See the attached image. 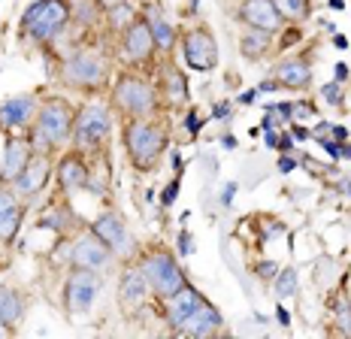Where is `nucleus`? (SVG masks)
Masks as SVG:
<instances>
[{
	"label": "nucleus",
	"instance_id": "nucleus-8",
	"mask_svg": "<svg viewBox=\"0 0 351 339\" xmlns=\"http://www.w3.org/2000/svg\"><path fill=\"white\" fill-rule=\"evenodd\" d=\"M106 61L91 51H76L67 64H64V82L73 88H97L106 82Z\"/></svg>",
	"mask_w": 351,
	"mask_h": 339
},
{
	"label": "nucleus",
	"instance_id": "nucleus-13",
	"mask_svg": "<svg viewBox=\"0 0 351 339\" xmlns=\"http://www.w3.org/2000/svg\"><path fill=\"white\" fill-rule=\"evenodd\" d=\"M91 231L112 248V255L130 252V233H128V227H124L119 212H100V215L91 221Z\"/></svg>",
	"mask_w": 351,
	"mask_h": 339
},
{
	"label": "nucleus",
	"instance_id": "nucleus-35",
	"mask_svg": "<svg viewBox=\"0 0 351 339\" xmlns=\"http://www.w3.org/2000/svg\"><path fill=\"white\" fill-rule=\"evenodd\" d=\"M179 252H182V255H191V252H194V246H191V237H188V231H182V233H179Z\"/></svg>",
	"mask_w": 351,
	"mask_h": 339
},
{
	"label": "nucleus",
	"instance_id": "nucleus-17",
	"mask_svg": "<svg viewBox=\"0 0 351 339\" xmlns=\"http://www.w3.org/2000/svg\"><path fill=\"white\" fill-rule=\"evenodd\" d=\"M152 294L149 282H145L143 270L140 267H128L121 272V285H119V297H121V306L124 309H136L145 303V297Z\"/></svg>",
	"mask_w": 351,
	"mask_h": 339
},
{
	"label": "nucleus",
	"instance_id": "nucleus-21",
	"mask_svg": "<svg viewBox=\"0 0 351 339\" xmlns=\"http://www.w3.org/2000/svg\"><path fill=\"white\" fill-rule=\"evenodd\" d=\"M200 294H197L191 285H185L179 294H173L170 300H167V321H170V327L173 330H179L182 327V321L188 318V315L197 309V303H200Z\"/></svg>",
	"mask_w": 351,
	"mask_h": 339
},
{
	"label": "nucleus",
	"instance_id": "nucleus-9",
	"mask_svg": "<svg viewBox=\"0 0 351 339\" xmlns=\"http://www.w3.org/2000/svg\"><path fill=\"white\" fill-rule=\"evenodd\" d=\"M182 51H185V61L191 70H212L218 64V43L206 27H191L182 40Z\"/></svg>",
	"mask_w": 351,
	"mask_h": 339
},
{
	"label": "nucleus",
	"instance_id": "nucleus-53",
	"mask_svg": "<svg viewBox=\"0 0 351 339\" xmlns=\"http://www.w3.org/2000/svg\"><path fill=\"white\" fill-rule=\"evenodd\" d=\"M321 25H324L327 34H336V25H333V21H321Z\"/></svg>",
	"mask_w": 351,
	"mask_h": 339
},
{
	"label": "nucleus",
	"instance_id": "nucleus-41",
	"mask_svg": "<svg viewBox=\"0 0 351 339\" xmlns=\"http://www.w3.org/2000/svg\"><path fill=\"white\" fill-rule=\"evenodd\" d=\"M233 191H237V185H233V182H228V188H224V194H221V203H224V206H230Z\"/></svg>",
	"mask_w": 351,
	"mask_h": 339
},
{
	"label": "nucleus",
	"instance_id": "nucleus-33",
	"mask_svg": "<svg viewBox=\"0 0 351 339\" xmlns=\"http://www.w3.org/2000/svg\"><path fill=\"white\" fill-rule=\"evenodd\" d=\"M336 321H339V330H342V334H351V309H348V306H342V309H339Z\"/></svg>",
	"mask_w": 351,
	"mask_h": 339
},
{
	"label": "nucleus",
	"instance_id": "nucleus-25",
	"mask_svg": "<svg viewBox=\"0 0 351 339\" xmlns=\"http://www.w3.org/2000/svg\"><path fill=\"white\" fill-rule=\"evenodd\" d=\"M164 97L170 103H185L188 100L185 73H179V70H167L164 73Z\"/></svg>",
	"mask_w": 351,
	"mask_h": 339
},
{
	"label": "nucleus",
	"instance_id": "nucleus-18",
	"mask_svg": "<svg viewBox=\"0 0 351 339\" xmlns=\"http://www.w3.org/2000/svg\"><path fill=\"white\" fill-rule=\"evenodd\" d=\"M34 145L31 139H10L3 152V164H0V182H12L16 176L25 170V164L31 161Z\"/></svg>",
	"mask_w": 351,
	"mask_h": 339
},
{
	"label": "nucleus",
	"instance_id": "nucleus-43",
	"mask_svg": "<svg viewBox=\"0 0 351 339\" xmlns=\"http://www.w3.org/2000/svg\"><path fill=\"white\" fill-rule=\"evenodd\" d=\"M346 79H348V67H346V64H336V82H346Z\"/></svg>",
	"mask_w": 351,
	"mask_h": 339
},
{
	"label": "nucleus",
	"instance_id": "nucleus-49",
	"mask_svg": "<svg viewBox=\"0 0 351 339\" xmlns=\"http://www.w3.org/2000/svg\"><path fill=\"white\" fill-rule=\"evenodd\" d=\"M124 3V0H97V6H106V10H112V6Z\"/></svg>",
	"mask_w": 351,
	"mask_h": 339
},
{
	"label": "nucleus",
	"instance_id": "nucleus-1",
	"mask_svg": "<svg viewBox=\"0 0 351 339\" xmlns=\"http://www.w3.org/2000/svg\"><path fill=\"white\" fill-rule=\"evenodd\" d=\"M124 149H128L130 164L140 173H152L167 149V130L158 121L130 119L124 124Z\"/></svg>",
	"mask_w": 351,
	"mask_h": 339
},
{
	"label": "nucleus",
	"instance_id": "nucleus-3",
	"mask_svg": "<svg viewBox=\"0 0 351 339\" xmlns=\"http://www.w3.org/2000/svg\"><path fill=\"white\" fill-rule=\"evenodd\" d=\"M140 270H143L145 282H149L152 294L160 297V300H170L173 294H179L188 285L185 270L179 267V261H176L167 248H155V252L143 255Z\"/></svg>",
	"mask_w": 351,
	"mask_h": 339
},
{
	"label": "nucleus",
	"instance_id": "nucleus-19",
	"mask_svg": "<svg viewBox=\"0 0 351 339\" xmlns=\"http://www.w3.org/2000/svg\"><path fill=\"white\" fill-rule=\"evenodd\" d=\"M276 79H279L282 88H291V91H303L312 82V67L306 58H288L276 67Z\"/></svg>",
	"mask_w": 351,
	"mask_h": 339
},
{
	"label": "nucleus",
	"instance_id": "nucleus-37",
	"mask_svg": "<svg viewBox=\"0 0 351 339\" xmlns=\"http://www.w3.org/2000/svg\"><path fill=\"white\" fill-rule=\"evenodd\" d=\"M215 119H230V103H215Z\"/></svg>",
	"mask_w": 351,
	"mask_h": 339
},
{
	"label": "nucleus",
	"instance_id": "nucleus-2",
	"mask_svg": "<svg viewBox=\"0 0 351 339\" xmlns=\"http://www.w3.org/2000/svg\"><path fill=\"white\" fill-rule=\"evenodd\" d=\"M73 109L67 106L64 100H46L40 109H36V121H34V130H31V145L34 152H43L49 154L55 145L67 143L73 139Z\"/></svg>",
	"mask_w": 351,
	"mask_h": 339
},
{
	"label": "nucleus",
	"instance_id": "nucleus-12",
	"mask_svg": "<svg viewBox=\"0 0 351 339\" xmlns=\"http://www.w3.org/2000/svg\"><path fill=\"white\" fill-rule=\"evenodd\" d=\"M121 49H124V55H128V61H134V64H143V61H149V58H155L158 43H155V36H152L149 21L136 19L134 25L124 31Z\"/></svg>",
	"mask_w": 351,
	"mask_h": 339
},
{
	"label": "nucleus",
	"instance_id": "nucleus-29",
	"mask_svg": "<svg viewBox=\"0 0 351 339\" xmlns=\"http://www.w3.org/2000/svg\"><path fill=\"white\" fill-rule=\"evenodd\" d=\"M70 224H73V215L64 209V206H55V209H49L46 215L40 218V227H55L58 233H64Z\"/></svg>",
	"mask_w": 351,
	"mask_h": 339
},
{
	"label": "nucleus",
	"instance_id": "nucleus-26",
	"mask_svg": "<svg viewBox=\"0 0 351 339\" xmlns=\"http://www.w3.org/2000/svg\"><path fill=\"white\" fill-rule=\"evenodd\" d=\"M273 6L279 10V16L285 21H306L312 12L309 0H273Z\"/></svg>",
	"mask_w": 351,
	"mask_h": 339
},
{
	"label": "nucleus",
	"instance_id": "nucleus-50",
	"mask_svg": "<svg viewBox=\"0 0 351 339\" xmlns=\"http://www.w3.org/2000/svg\"><path fill=\"white\" fill-rule=\"evenodd\" d=\"M333 43H336V46H339V49H348V40H346V36H339V34L333 36Z\"/></svg>",
	"mask_w": 351,
	"mask_h": 339
},
{
	"label": "nucleus",
	"instance_id": "nucleus-14",
	"mask_svg": "<svg viewBox=\"0 0 351 339\" xmlns=\"http://www.w3.org/2000/svg\"><path fill=\"white\" fill-rule=\"evenodd\" d=\"M239 19L248 27H258V31H267V34H276L285 25V19L273 6V0H245L243 10H239Z\"/></svg>",
	"mask_w": 351,
	"mask_h": 339
},
{
	"label": "nucleus",
	"instance_id": "nucleus-51",
	"mask_svg": "<svg viewBox=\"0 0 351 339\" xmlns=\"http://www.w3.org/2000/svg\"><path fill=\"white\" fill-rule=\"evenodd\" d=\"M221 143H224V149H237V139H233L230 134H228V137H224V139H221Z\"/></svg>",
	"mask_w": 351,
	"mask_h": 339
},
{
	"label": "nucleus",
	"instance_id": "nucleus-47",
	"mask_svg": "<svg viewBox=\"0 0 351 339\" xmlns=\"http://www.w3.org/2000/svg\"><path fill=\"white\" fill-rule=\"evenodd\" d=\"M330 130H333L336 143H339V139H348V130H346V128H330Z\"/></svg>",
	"mask_w": 351,
	"mask_h": 339
},
{
	"label": "nucleus",
	"instance_id": "nucleus-30",
	"mask_svg": "<svg viewBox=\"0 0 351 339\" xmlns=\"http://www.w3.org/2000/svg\"><path fill=\"white\" fill-rule=\"evenodd\" d=\"M273 282H276V294H279V297H294L297 294V267H285Z\"/></svg>",
	"mask_w": 351,
	"mask_h": 339
},
{
	"label": "nucleus",
	"instance_id": "nucleus-7",
	"mask_svg": "<svg viewBox=\"0 0 351 339\" xmlns=\"http://www.w3.org/2000/svg\"><path fill=\"white\" fill-rule=\"evenodd\" d=\"M100 291V276L97 270H85V267H73V272L67 276V285H64V303H67V312L79 315L88 312Z\"/></svg>",
	"mask_w": 351,
	"mask_h": 339
},
{
	"label": "nucleus",
	"instance_id": "nucleus-42",
	"mask_svg": "<svg viewBox=\"0 0 351 339\" xmlns=\"http://www.w3.org/2000/svg\"><path fill=\"white\" fill-rule=\"evenodd\" d=\"M263 134H267V145H269V149H279V134H276V130H263Z\"/></svg>",
	"mask_w": 351,
	"mask_h": 339
},
{
	"label": "nucleus",
	"instance_id": "nucleus-11",
	"mask_svg": "<svg viewBox=\"0 0 351 339\" xmlns=\"http://www.w3.org/2000/svg\"><path fill=\"white\" fill-rule=\"evenodd\" d=\"M49 173H52L49 154L34 152V154H31V161L25 164V170H21L16 179L10 182V185H12V191H16V197H21V200H31V197H36L43 188H46Z\"/></svg>",
	"mask_w": 351,
	"mask_h": 339
},
{
	"label": "nucleus",
	"instance_id": "nucleus-16",
	"mask_svg": "<svg viewBox=\"0 0 351 339\" xmlns=\"http://www.w3.org/2000/svg\"><path fill=\"white\" fill-rule=\"evenodd\" d=\"M36 121V100L27 97V94H21V97H12L6 100L3 106H0V124L3 128H31Z\"/></svg>",
	"mask_w": 351,
	"mask_h": 339
},
{
	"label": "nucleus",
	"instance_id": "nucleus-39",
	"mask_svg": "<svg viewBox=\"0 0 351 339\" xmlns=\"http://www.w3.org/2000/svg\"><path fill=\"white\" fill-rule=\"evenodd\" d=\"M200 128H203L200 115H197V113H191V115H188V130H191V134H197V130H200Z\"/></svg>",
	"mask_w": 351,
	"mask_h": 339
},
{
	"label": "nucleus",
	"instance_id": "nucleus-54",
	"mask_svg": "<svg viewBox=\"0 0 351 339\" xmlns=\"http://www.w3.org/2000/svg\"><path fill=\"white\" fill-rule=\"evenodd\" d=\"M330 6H333V10H346V3H342V0H330Z\"/></svg>",
	"mask_w": 351,
	"mask_h": 339
},
{
	"label": "nucleus",
	"instance_id": "nucleus-34",
	"mask_svg": "<svg viewBox=\"0 0 351 339\" xmlns=\"http://www.w3.org/2000/svg\"><path fill=\"white\" fill-rule=\"evenodd\" d=\"M176 197H179V176H176L170 185H167V191H164V206H170Z\"/></svg>",
	"mask_w": 351,
	"mask_h": 339
},
{
	"label": "nucleus",
	"instance_id": "nucleus-20",
	"mask_svg": "<svg viewBox=\"0 0 351 339\" xmlns=\"http://www.w3.org/2000/svg\"><path fill=\"white\" fill-rule=\"evenodd\" d=\"M88 164L82 154H67L61 158L58 164V182H61L64 191H79V188H88Z\"/></svg>",
	"mask_w": 351,
	"mask_h": 339
},
{
	"label": "nucleus",
	"instance_id": "nucleus-32",
	"mask_svg": "<svg viewBox=\"0 0 351 339\" xmlns=\"http://www.w3.org/2000/svg\"><path fill=\"white\" fill-rule=\"evenodd\" d=\"M254 276L263 279V282H273V279L279 276V264L276 261H261L258 267H254Z\"/></svg>",
	"mask_w": 351,
	"mask_h": 339
},
{
	"label": "nucleus",
	"instance_id": "nucleus-36",
	"mask_svg": "<svg viewBox=\"0 0 351 339\" xmlns=\"http://www.w3.org/2000/svg\"><path fill=\"white\" fill-rule=\"evenodd\" d=\"M321 145H324L327 154H333V158H342V154H339V143H336V139H321Z\"/></svg>",
	"mask_w": 351,
	"mask_h": 339
},
{
	"label": "nucleus",
	"instance_id": "nucleus-5",
	"mask_svg": "<svg viewBox=\"0 0 351 339\" xmlns=\"http://www.w3.org/2000/svg\"><path fill=\"white\" fill-rule=\"evenodd\" d=\"M70 25V6L64 0H36L25 12V31L40 43H52Z\"/></svg>",
	"mask_w": 351,
	"mask_h": 339
},
{
	"label": "nucleus",
	"instance_id": "nucleus-40",
	"mask_svg": "<svg viewBox=\"0 0 351 339\" xmlns=\"http://www.w3.org/2000/svg\"><path fill=\"white\" fill-rule=\"evenodd\" d=\"M291 149H294V137H291V134L279 137V152H291Z\"/></svg>",
	"mask_w": 351,
	"mask_h": 339
},
{
	"label": "nucleus",
	"instance_id": "nucleus-22",
	"mask_svg": "<svg viewBox=\"0 0 351 339\" xmlns=\"http://www.w3.org/2000/svg\"><path fill=\"white\" fill-rule=\"evenodd\" d=\"M145 21H149V27H152V36H155V43H158V49H164V51H170L173 49V43H176V27L167 21L164 16H160V10L155 3H149L145 6Z\"/></svg>",
	"mask_w": 351,
	"mask_h": 339
},
{
	"label": "nucleus",
	"instance_id": "nucleus-15",
	"mask_svg": "<svg viewBox=\"0 0 351 339\" xmlns=\"http://www.w3.org/2000/svg\"><path fill=\"white\" fill-rule=\"evenodd\" d=\"M218 327H221V312H218V309L212 306L209 300H200L194 312L188 315L185 321H182L179 334H188V336H209V334H215Z\"/></svg>",
	"mask_w": 351,
	"mask_h": 339
},
{
	"label": "nucleus",
	"instance_id": "nucleus-10",
	"mask_svg": "<svg viewBox=\"0 0 351 339\" xmlns=\"http://www.w3.org/2000/svg\"><path fill=\"white\" fill-rule=\"evenodd\" d=\"M109 257H112V248H109L106 242L91 231V227H88L82 237L73 239V246H70V264H73V267L104 270L109 264Z\"/></svg>",
	"mask_w": 351,
	"mask_h": 339
},
{
	"label": "nucleus",
	"instance_id": "nucleus-44",
	"mask_svg": "<svg viewBox=\"0 0 351 339\" xmlns=\"http://www.w3.org/2000/svg\"><path fill=\"white\" fill-rule=\"evenodd\" d=\"M294 113H297V119H306V115H312V106L309 103H300V106H294Z\"/></svg>",
	"mask_w": 351,
	"mask_h": 339
},
{
	"label": "nucleus",
	"instance_id": "nucleus-23",
	"mask_svg": "<svg viewBox=\"0 0 351 339\" xmlns=\"http://www.w3.org/2000/svg\"><path fill=\"white\" fill-rule=\"evenodd\" d=\"M21 315H25V303H21L19 291L0 288V324H3L6 330H12L21 321Z\"/></svg>",
	"mask_w": 351,
	"mask_h": 339
},
{
	"label": "nucleus",
	"instance_id": "nucleus-38",
	"mask_svg": "<svg viewBox=\"0 0 351 339\" xmlns=\"http://www.w3.org/2000/svg\"><path fill=\"white\" fill-rule=\"evenodd\" d=\"M254 97H258V91H254V88H248V91L239 94V103H243V106H252Z\"/></svg>",
	"mask_w": 351,
	"mask_h": 339
},
{
	"label": "nucleus",
	"instance_id": "nucleus-46",
	"mask_svg": "<svg viewBox=\"0 0 351 339\" xmlns=\"http://www.w3.org/2000/svg\"><path fill=\"white\" fill-rule=\"evenodd\" d=\"M294 167H297V164H294L291 158H279V170H282V173H291Z\"/></svg>",
	"mask_w": 351,
	"mask_h": 339
},
{
	"label": "nucleus",
	"instance_id": "nucleus-45",
	"mask_svg": "<svg viewBox=\"0 0 351 339\" xmlns=\"http://www.w3.org/2000/svg\"><path fill=\"white\" fill-rule=\"evenodd\" d=\"M276 88H282V85H279V79H267V82H261L258 91H276Z\"/></svg>",
	"mask_w": 351,
	"mask_h": 339
},
{
	"label": "nucleus",
	"instance_id": "nucleus-31",
	"mask_svg": "<svg viewBox=\"0 0 351 339\" xmlns=\"http://www.w3.org/2000/svg\"><path fill=\"white\" fill-rule=\"evenodd\" d=\"M321 97H324V103H330V106H342V85L339 82L321 85Z\"/></svg>",
	"mask_w": 351,
	"mask_h": 339
},
{
	"label": "nucleus",
	"instance_id": "nucleus-48",
	"mask_svg": "<svg viewBox=\"0 0 351 339\" xmlns=\"http://www.w3.org/2000/svg\"><path fill=\"white\" fill-rule=\"evenodd\" d=\"M276 315H279V324H288V321H291L288 309H282V306H279V309H276Z\"/></svg>",
	"mask_w": 351,
	"mask_h": 339
},
{
	"label": "nucleus",
	"instance_id": "nucleus-28",
	"mask_svg": "<svg viewBox=\"0 0 351 339\" xmlns=\"http://www.w3.org/2000/svg\"><path fill=\"white\" fill-rule=\"evenodd\" d=\"M134 21H136V10L128 3V0L109 10V25H112L115 31H128V27L134 25Z\"/></svg>",
	"mask_w": 351,
	"mask_h": 339
},
{
	"label": "nucleus",
	"instance_id": "nucleus-24",
	"mask_svg": "<svg viewBox=\"0 0 351 339\" xmlns=\"http://www.w3.org/2000/svg\"><path fill=\"white\" fill-rule=\"evenodd\" d=\"M273 34L267 31H258V27H248V31L243 34V40H239V51H243V58H248V61H258V58L267 55V49L273 46V40H269Z\"/></svg>",
	"mask_w": 351,
	"mask_h": 339
},
{
	"label": "nucleus",
	"instance_id": "nucleus-27",
	"mask_svg": "<svg viewBox=\"0 0 351 339\" xmlns=\"http://www.w3.org/2000/svg\"><path fill=\"white\" fill-rule=\"evenodd\" d=\"M21 215H25L21 203H19V206H12L10 212H3V215H0V239H3V242H10V239L19 233V227H21Z\"/></svg>",
	"mask_w": 351,
	"mask_h": 339
},
{
	"label": "nucleus",
	"instance_id": "nucleus-52",
	"mask_svg": "<svg viewBox=\"0 0 351 339\" xmlns=\"http://www.w3.org/2000/svg\"><path fill=\"white\" fill-rule=\"evenodd\" d=\"M294 137H297V139H306V137H309V134H306V130H303V128H297V124H294Z\"/></svg>",
	"mask_w": 351,
	"mask_h": 339
},
{
	"label": "nucleus",
	"instance_id": "nucleus-6",
	"mask_svg": "<svg viewBox=\"0 0 351 339\" xmlns=\"http://www.w3.org/2000/svg\"><path fill=\"white\" fill-rule=\"evenodd\" d=\"M112 134V113L104 103H88L79 109L76 121H73V143L82 149H97L104 139Z\"/></svg>",
	"mask_w": 351,
	"mask_h": 339
},
{
	"label": "nucleus",
	"instance_id": "nucleus-4",
	"mask_svg": "<svg viewBox=\"0 0 351 339\" xmlns=\"http://www.w3.org/2000/svg\"><path fill=\"white\" fill-rule=\"evenodd\" d=\"M112 103L130 119H149L158 113V88L134 73H121L112 88Z\"/></svg>",
	"mask_w": 351,
	"mask_h": 339
}]
</instances>
